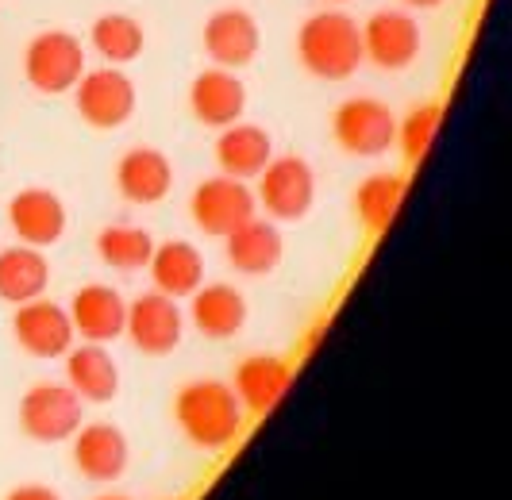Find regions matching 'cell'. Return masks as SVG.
Listing matches in <instances>:
<instances>
[{
  "label": "cell",
  "instance_id": "5bb4252c",
  "mask_svg": "<svg viewBox=\"0 0 512 500\" xmlns=\"http://www.w3.org/2000/svg\"><path fill=\"white\" fill-rule=\"evenodd\" d=\"M70 443H74V466L89 481H101V485L104 481H120L128 470L131 443L116 424H104V420L81 424Z\"/></svg>",
  "mask_w": 512,
  "mask_h": 500
},
{
  "label": "cell",
  "instance_id": "30bf717a",
  "mask_svg": "<svg viewBox=\"0 0 512 500\" xmlns=\"http://www.w3.org/2000/svg\"><path fill=\"white\" fill-rule=\"evenodd\" d=\"M362 27V58L374 62L385 74L409 70L412 62L420 58V27L409 12L397 8H382L374 12Z\"/></svg>",
  "mask_w": 512,
  "mask_h": 500
},
{
  "label": "cell",
  "instance_id": "ba28073f",
  "mask_svg": "<svg viewBox=\"0 0 512 500\" xmlns=\"http://www.w3.org/2000/svg\"><path fill=\"white\" fill-rule=\"evenodd\" d=\"M74 100L81 120L97 131H116L135 116V85L120 66L85 70L74 85Z\"/></svg>",
  "mask_w": 512,
  "mask_h": 500
},
{
  "label": "cell",
  "instance_id": "3957f363",
  "mask_svg": "<svg viewBox=\"0 0 512 500\" xmlns=\"http://www.w3.org/2000/svg\"><path fill=\"white\" fill-rule=\"evenodd\" d=\"M85 420V400L66 381H35L20 397V431L35 443H70Z\"/></svg>",
  "mask_w": 512,
  "mask_h": 500
},
{
  "label": "cell",
  "instance_id": "f1b7e54d",
  "mask_svg": "<svg viewBox=\"0 0 512 500\" xmlns=\"http://www.w3.org/2000/svg\"><path fill=\"white\" fill-rule=\"evenodd\" d=\"M4 500H62V493H54L51 485H16Z\"/></svg>",
  "mask_w": 512,
  "mask_h": 500
},
{
  "label": "cell",
  "instance_id": "603a6c76",
  "mask_svg": "<svg viewBox=\"0 0 512 500\" xmlns=\"http://www.w3.org/2000/svg\"><path fill=\"white\" fill-rule=\"evenodd\" d=\"M274 158V139L270 131L258 124H235L220 127V139H216V166L220 174L239 177V181H251L262 174V166Z\"/></svg>",
  "mask_w": 512,
  "mask_h": 500
},
{
  "label": "cell",
  "instance_id": "9a60e30c",
  "mask_svg": "<svg viewBox=\"0 0 512 500\" xmlns=\"http://www.w3.org/2000/svg\"><path fill=\"white\" fill-rule=\"evenodd\" d=\"M189 112L205 127H228L235 120H243L247 112V85L235 77V70L212 66L201 70L189 85Z\"/></svg>",
  "mask_w": 512,
  "mask_h": 500
},
{
  "label": "cell",
  "instance_id": "7402d4cb",
  "mask_svg": "<svg viewBox=\"0 0 512 500\" xmlns=\"http://www.w3.org/2000/svg\"><path fill=\"white\" fill-rule=\"evenodd\" d=\"M151 281L158 293L166 297H193L205 285V254L185 243V239H170V243H154V254L147 262Z\"/></svg>",
  "mask_w": 512,
  "mask_h": 500
},
{
  "label": "cell",
  "instance_id": "e0dca14e",
  "mask_svg": "<svg viewBox=\"0 0 512 500\" xmlns=\"http://www.w3.org/2000/svg\"><path fill=\"white\" fill-rule=\"evenodd\" d=\"M258 20L247 8H220L212 12L205 24V50L208 58L224 70H243L251 66L258 54Z\"/></svg>",
  "mask_w": 512,
  "mask_h": 500
},
{
  "label": "cell",
  "instance_id": "cb8c5ba5",
  "mask_svg": "<svg viewBox=\"0 0 512 500\" xmlns=\"http://www.w3.org/2000/svg\"><path fill=\"white\" fill-rule=\"evenodd\" d=\"M51 285V262L39 247H16L0 250V300L8 304H27V300L43 297Z\"/></svg>",
  "mask_w": 512,
  "mask_h": 500
},
{
  "label": "cell",
  "instance_id": "4316f807",
  "mask_svg": "<svg viewBox=\"0 0 512 500\" xmlns=\"http://www.w3.org/2000/svg\"><path fill=\"white\" fill-rule=\"evenodd\" d=\"M97 254H101L104 266L124 270V274L147 270V262H151V254H154V235L147 227L108 224L101 235H97Z\"/></svg>",
  "mask_w": 512,
  "mask_h": 500
},
{
  "label": "cell",
  "instance_id": "9c48e42d",
  "mask_svg": "<svg viewBox=\"0 0 512 500\" xmlns=\"http://www.w3.org/2000/svg\"><path fill=\"white\" fill-rule=\"evenodd\" d=\"M124 335L131 339V347L151 354V358H166L181 347L185 339V312L174 297L166 293H143L128 304V324Z\"/></svg>",
  "mask_w": 512,
  "mask_h": 500
},
{
  "label": "cell",
  "instance_id": "44dd1931",
  "mask_svg": "<svg viewBox=\"0 0 512 500\" xmlns=\"http://www.w3.org/2000/svg\"><path fill=\"white\" fill-rule=\"evenodd\" d=\"M62 358H66V385L85 404H108L120 397V366L104 343H81Z\"/></svg>",
  "mask_w": 512,
  "mask_h": 500
},
{
  "label": "cell",
  "instance_id": "8fae6325",
  "mask_svg": "<svg viewBox=\"0 0 512 500\" xmlns=\"http://www.w3.org/2000/svg\"><path fill=\"white\" fill-rule=\"evenodd\" d=\"M12 335H16L20 350H27L31 358H43V362H47V358H62L77 339L74 324H70V312L47 297L16 304Z\"/></svg>",
  "mask_w": 512,
  "mask_h": 500
},
{
  "label": "cell",
  "instance_id": "6da1fadb",
  "mask_svg": "<svg viewBox=\"0 0 512 500\" xmlns=\"http://www.w3.org/2000/svg\"><path fill=\"white\" fill-rule=\"evenodd\" d=\"M174 424L181 427V435L193 447L208 450V454H220V450H231L243 439L247 408L231 393L228 381L201 377V381H189V385L178 389V397H174Z\"/></svg>",
  "mask_w": 512,
  "mask_h": 500
},
{
  "label": "cell",
  "instance_id": "5b68a950",
  "mask_svg": "<svg viewBox=\"0 0 512 500\" xmlns=\"http://www.w3.org/2000/svg\"><path fill=\"white\" fill-rule=\"evenodd\" d=\"M85 74V47L70 31H39L24 50V77L31 89L62 97Z\"/></svg>",
  "mask_w": 512,
  "mask_h": 500
},
{
  "label": "cell",
  "instance_id": "7c38bea8",
  "mask_svg": "<svg viewBox=\"0 0 512 500\" xmlns=\"http://www.w3.org/2000/svg\"><path fill=\"white\" fill-rule=\"evenodd\" d=\"M70 324L81 343H116L124 339V324H128V300L120 289L93 281V285H81L74 297H70Z\"/></svg>",
  "mask_w": 512,
  "mask_h": 500
},
{
  "label": "cell",
  "instance_id": "8992f818",
  "mask_svg": "<svg viewBox=\"0 0 512 500\" xmlns=\"http://www.w3.org/2000/svg\"><path fill=\"white\" fill-rule=\"evenodd\" d=\"M332 135L339 150L355 158H382L397 139V116L378 97H347L335 108Z\"/></svg>",
  "mask_w": 512,
  "mask_h": 500
},
{
  "label": "cell",
  "instance_id": "d4e9b609",
  "mask_svg": "<svg viewBox=\"0 0 512 500\" xmlns=\"http://www.w3.org/2000/svg\"><path fill=\"white\" fill-rule=\"evenodd\" d=\"M405 193H409V181L401 174H389V170L359 181V189H355V216H359V224L370 235L389 231V224L397 220V212L405 204Z\"/></svg>",
  "mask_w": 512,
  "mask_h": 500
},
{
  "label": "cell",
  "instance_id": "7a4b0ae2",
  "mask_svg": "<svg viewBox=\"0 0 512 500\" xmlns=\"http://www.w3.org/2000/svg\"><path fill=\"white\" fill-rule=\"evenodd\" d=\"M297 58L320 81H347L359 74L362 58V27L347 12H316L297 31Z\"/></svg>",
  "mask_w": 512,
  "mask_h": 500
},
{
  "label": "cell",
  "instance_id": "484cf974",
  "mask_svg": "<svg viewBox=\"0 0 512 500\" xmlns=\"http://www.w3.org/2000/svg\"><path fill=\"white\" fill-rule=\"evenodd\" d=\"M89 43L101 54L108 66H128L143 54V24L128 16V12H104L93 20V31H89Z\"/></svg>",
  "mask_w": 512,
  "mask_h": 500
},
{
  "label": "cell",
  "instance_id": "f546056e",
  "mask_svg": "<svg viewBox=\"0 0 512 500\" xmlns=\"http://www.w3.org/2000/svg\"><path fill=\"white\" fill-rule=\"evenodd\" d=\"M405 4H409V8H420V12H428V8H439L443 0H405Z\"/></svg>",
  "mask_w": 512,
  "mask_h": 500
},
{
  "label": "cell",
  "instance_id": "83f0119b",
  "mask_svg": "<svg viewBox=\"0 0 512 500\" xmlns=\"http://www.w3.org/2000/svg\"><path fill=\"white\" fill-rule=\"evenodd\" d=\"M439 124H443V108L439 104H416L405 120H397V147L409 162H424L428 150L436 143Z\"/></svg>",
  "mask_w": 512,
  "mask_h": 500
},
{
  "label": "cell",
  "instance_id": "277c9868",
  "mask_svg": "<svg viewBox=\"0 0 512 500\" xmlns=\"http://www.w3.org/2000/svg\"><path fill=\"white\" fill-rule=\"evenodd\" d=\"M258 208H266V220L274 224H297L316 204V174L301 154L270 158L258 174L255 189Z\"/></svg>",
  "mask_w": 512,
  "mask_h": 500
},
{
  "label": "cell",
  "instance_id": "4dcf8cb0",
  "mask_svg": "<svg viewBox=\"0 0 512 500\" xmlns=\"http://www.w3.org/2000/svg\"><path fill=\"white\" fill-rule=\"evenodd\" d=\"M97 500H131V497H120V493H104V497H97Z\"/></svg>",
  "mask_w": 512,
  "mask_h": 500
},
{
  "label": "cell",
  "instance_id": "52a82bcc",
  "mask_svg": "<svg viewBox=\"0 0 512 500\" xmlns=\"http://www.w3.org/2000/svg\"><path fill=\"white\" fill-rule=\"evenodd\" d=\"M189 216H193V224L201 227L205 235L224 239L239 224H247L251 216H258L255 189L247 181L228 174L208 177V181H201L193 189V197H189Z\"/></svg>",
  "mask_w": 512,
  "mask_h": 500
},
{
  "label": "cell",
  "instance_id": "ffe728a7",
  "mask_svg": "<svg viewBox=\"0 0 512 500\" xmlns=\"http://www.w3.org/2000/svg\"><path fill=\"white\" fill-rule=\"evenodd\" d=\"M224 247H228V262L235 266V274L266 277L282 266L285 239L274 220L251 216L247 224H239L231 235H224Z\"/></svg>",
  "mask_w": 512,
  "mask_h": 500
},
{
  "label": "cell",
  "instance_id": "4fadbf2b",
  "mask_svg": "<svg viewBox=\"0 0 512 500\" xmlns=\"http://www.w3.org/2000/svg\"><path fill=\"white\" fill-rule=\"evenodd\" d=\"M8 224H12L20 243L47 250L54 243H62L70 216H66V204L58 193L43 189V185H31L8 200Z\"/></svg>",
  "mask_w": 512,
  "mask_h": 500
},
{
  "label": "cell",
  "instance_id": "d6986e66",
  "mask_svg": "<svg viewBox=\"0 0 512 500\" xmlns=\"http://www.w3.org/2000/svg\"><path fill=\"white\" fill-rule=\"evenodd\" d=\"M189 324L197 327L205 339H212V343L235 339L247 327V297L235 285H228V281L201 285L189 297Z\"/></svg>",
  "mask_w": 512,
  "mask_h": 500
},
{
  "label": "cell",
  "instance_id": "ac0fdd59",
  "mask_svg": "<svg viewBox=\"0 0 512 500\" xmlns=\"http://www.w3.org/2000/svg\"><path fill=\"white\" fill-rule=\"evenodd\" d=\"M116 189L128 204H162L174 189V162L158 147H131L116 162Z\"/></svg>",
  "mask_w": 512,
  "mask_h": 500
},
{
  "label": "cell",
  "instance_id": "1f68e13d",
  "mask_svg": "<svg viewBox=\"0 0 512 500\" xmlns=\"http://www.w3.org/2000/svg\"><path fill=\"white\" fill-rule=\"evenodd\" d=\"M332 4H347V0H332Z\"/></svg>",
  "mask_w": 512,
  "mask_h": 500
},
{
  "label": "cell",
  "instance_id": "2e32d148",
  "mask_svg": "<svg viewBox=\"0 0 512 500\" xmlns=\"http://www.w3.org/2000/svg\"><path fill=\"white\" fill-rule=\"evenodd\" d=\"M289 381H293V366L285 358H278V354H251V358H243L235 366L231 393L239 397V404L251 416H266L289 393Z\"/></svg>",
  "mask_w": 512,
  "mask_h": 500
}]
</instances>
